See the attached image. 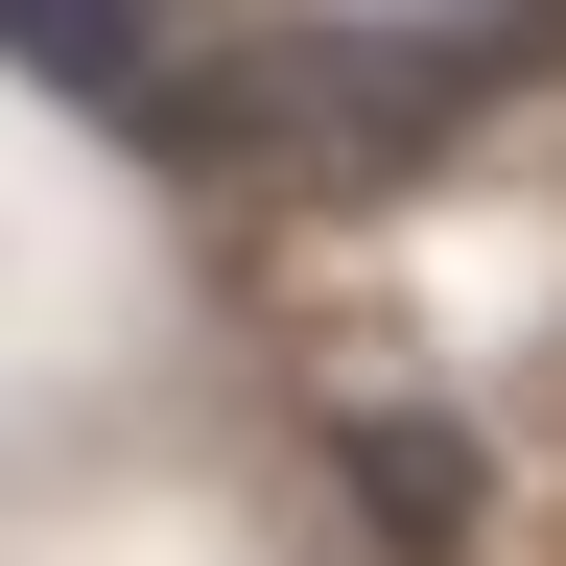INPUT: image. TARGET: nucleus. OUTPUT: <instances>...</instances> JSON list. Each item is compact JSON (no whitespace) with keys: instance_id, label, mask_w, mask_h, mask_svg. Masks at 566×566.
<instances>
[{"instance_id":"f03ea898","label":"nucleus","mask_w":566,"mask_h":566,"mask_svg":"<svg viewBox=\"0 0 566 566\" xmlns=\"http://www.w3.org/2000/svg\"><path fill=\"white\" fill-rule=\"evenodd\" d=\"M331 472L378 495V543H401V566H472V520H495L472 424H424V401H378V424H331Z\"/></svg>"},{"instance_id":"f257e3e1","label":"nucleus","mask_w":566,"mask_h":566,"mask_svg":"<svg viewBox=\"0 0 566 566\" xmlns=\"http://www.w3.org/2000/svg\"><path fill=\"white\" fill-rule=\"evenodd\" d=\"M566 24H237L189 71H142V142L166 166H424L495 71H543Z\"/></svg>"}]
</instances>
